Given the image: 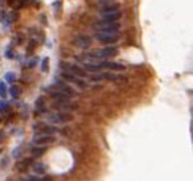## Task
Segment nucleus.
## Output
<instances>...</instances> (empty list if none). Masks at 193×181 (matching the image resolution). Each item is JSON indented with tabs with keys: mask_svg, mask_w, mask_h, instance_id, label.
Returning a JSON list of instances; mask_svg holds the SVG:
<instances>
[{
	"mask_svg": "<svg viewBox=\"0 0 193 181\" xmlns=\"http://www.w3.org/2000/svg\"><path fill=\"white\" fill-rule=\"evenodd\" d=\"M93 28L98 33H108V34H115L119 30V24L118 23H105L98 20L93 24Z\"/></svg>",
	"mask_w": 193,
	"mask_h": 181,
	"instance_id": "nucleus-1",
	"label": "nucleus"
},
{
	"mask_svg": "<svg viewBox=\"0 0 193 181\" xmlns=\"http://www.w3.org/2000/svg\"><path fill=\"white\" fill-rule=\"evenodd\" d=\"M94 39H95L98 43L103 44V45H113L118 41L117 36L115 34H108V33H95V36H94Z\"/></svg>",
	"mask_w": 193,
	"mask_h": 181,
	"instance_id": "nucleus-2",
	"label": "nucleus"
},
{
	"mask_svg": "<svg viewBox=\"0 0 193 181\" xmlns=\"http://www.w3.org/2000/svg\"><path fill=\"white\" fill-rule=\"evenodd\" d=\"M52 106H53V109L65 111V113H70L72 110H76L77 107H78L77 104L70 102V100H57V102H54Z\"/></svg>",
	"mask_w": 193,
	"mask_h": 181,
	"instance_id": "nucleus-3",
	"label": "nucleus"
},
{
	"mask_svg": "<svg viewBox=\"0 0 193 181\" xmlns=\"http://www.w3.org/2000/svg\"><path fill=\"white\" fill-rule=\"evenodd\" d=\"M74 45H77L81 49H87L91 45V39L89 36H85V34H78L74 40Z\"/></svg>",
	"mask_w": 193,
	"mask_h": 181,
	"instance_id": "nucleus-4",
	"label": "nucleus"
},
{
	"mask_svg": "<svg viewBox=\"0 0 193 181\" xmlns=\"http://www.w3.org/2000/svg\"><path fill=\"white\" fill-rule=\"evenodd\" d=\"M101 68H106V69H110V70H114V71H123L126 70V66L119 64V62H114V61H102L99 64Z\"/></svg>",
	"mask_w": 193,
	"mask_h": 181,
	"instance_id": "nucleus-5",
	"label": "nucleus"
},
{
	"mask_svg": "<svg viewBox=\"0 0 193 181\" xmlns=\"http://www.w3.org/2000/svg\"><path fill=\"white\" fill-rule=\"evenodd\" d=\"M119 19H121L119 11L107 12V13H102V15H101V21H105V23H117Z\"/></svg>",
	"mask_w": 193,
	"mask_h": 181,
	"instance_id": "nucleus-6",
	"label": "nucleus"
},
{
	"mask_svg": "<svg viewBox=\"0 0 193 181\" xmlns=\"http://www.w3.org/2000/svg\"><path fill=\"white\" fill-rule=\"evenodd\" d=\"M33 143L36 145H48L54 143V138L52 135H40V136L33 139Z\"/></svg>",
	"mask_w": 193,
	"mask_h": 181,
	"instance_id": "nucleus-7",
	"label": "nucleus"
},
{
	"mask_svg": "<svg viewBox=\"0 0 193 181\" xmlns=\"http://www.w3.org/2000/svg\"><path fill=\"white\" fill-rule=\"evenodd\" d=\"M69 73H72L73 75L76 77H79V78H85L86 77V71L85 69H82L81 66H77V65H69Z\"/></svg>",
	"mask_w": 193,
	"mask_h": 181,
	"instance_id": "nucleus-8",
	"label": "nucleus"
},
{
	"mask_svg": "<svg viewBox=\"0 0 193 181\" xmlns=\"http://www.w3.org/2000/svg\"><path fill=\"white\" fill-rule=\"evenodd\" d=\"M119 8V5L117 3H107V4H101L99 12L101 13H107V12H117Z\"/></svg>",
	"mask_w": 193,
	"mask_h": 181,
	"instance_id": "nucleus-9",
	"label": "nucleus"
},
{
	"mask_svg": "<svg viewBox=\"0 0 193 181\" xmlns=\"http://www.w3.org/2000/svg\"><path fill=\"white\" fill-rule=\"evenodd\" d=\"M32 164H33V159H24V160H21V161H19L16 164V168H17V170L19 172H25V170L29 168V167H32Z\"/></svg>",
	"mask_w": 193,
	"mask_h": 181,
	"instance_id": "nucleus-10",
	"label": "nucleus"
},
{
	"mask_svg": "<svg viewBox=\"0 0 193 181\" xmlns=\"http://www.w3.org/2000/svg\"><path fill=\"white\" fill-rule=\"evenodd\" d=\"M57 116L60 119V123H68V122H72L74 119V116L72 115L70 113H65V111H60L57 113Z\"/></svg>",
	"mask_w": 193,
	"mask_h": 181,
	"instance_id": "nucleus-11",
	"label": "nucleus"
},
{
	"mask_svg": "<svg viewBox=\"0 0 193 181\" xmlns=\"http://www.w3.org/2000/svg\"><path fill=\"white\" fill-rule=\"evenodd\" d=\"M32 169L36 175H45V172H47V165L43 164V163H33Z\"/></svg>",
	"mask_w": 193,
	"mask_h": 181,
	"instance_id": "nucleus-12",
	"label": "nucleus"
},
{
	"mask_svg": "<svg viewBox=\"0 0 193 181\" xmlns=\"http://www.w3.org/2000/svg\"><path fill=\"white\" fill-rule=\"evenodd\" d=\"M34 106L38 110V113H47V107H45V99L43 97H38L34 102Z\"/></svg>",
	"mask_w": 193,
	"mask_h": 181,
	"instance_id": "nucleus-13",
	"label": "nucleus"
},
{
	"mask_svg": "<svg viewBox=\"0 0 193 181\" xmlns=\"http://www.w3.org/2000/svg\"><path fill=\"white\" fill-rule=\"evenodd\" d=\"M85 71H91V73H98L102 71V68H101L99 65H95V64H86L85 65Z\"/></svg>",
	"mask_w": 193,
	"mask_h": 181,
	"instance_id": "nucleus-14",
	"label": "nucleus"
},
{
	"mask_svg": "<svg viewBox=\"0 0 193 181\" xmlns=\"http://www.w3.org/2000/svg\"><path fill=\"white\" fill-rule=\"evenodd\" d=\"M45 154V148L44 147H34L31 149V155H32V157H40L41 155Z\"/></svg>",
	"mask_w": 193,
	"mask_h": 181,
	"instance_id": "nucleus-15",
	"label": "nucleus"
},
{
	"mask_svg": "<svg viewBox=\"0 0 193 181\" xmlns=\"http://www.w3.org/2000/svg\"><path fill=\"white\" fill-rule=\"evenodd\" d=\"M41 132L45 135H53V134H57L58 132V128L54 126H45L43 130H41Z\"/></svg>",
	"mask_w": 193,
	"mask_h": 181,
	"instance_id": "nucleus-16",
	"label": "nucleus"
},
{
	"mask_svg": "<svg viewBox=\"0 0 193 181\" xmlns=\"http://www.w3.org/2000/svg\"><path fill=\"white\" fill-rule=\"evenodd\" d=\"M9 93H11V97L12 98H19L20 97V94H21V89L17 85H12V87L9 89Z\"/></svg>",
	"mask_w": 193,
	"mask_h": 181,
	"instance_id": "nucleus-17",
	"label": "nucleus"
},
{
	"mask_svg": "<svg viewBox=\"0 0 193 181\" xmlns=\"http://www.w3.org/2000/svg\"><path fill=\"white\" fill-rule=\"evenodd\" d=\"M73 82H74L79 89H86L87 86H89V85H87V82H85L82 78H77V77H76V78H74V81H73Z\"/></svg>",
	"mask_w": 193,
	"mask_h": 181,
	"instance_id": "nucleus-18",
	"label": "nucleus"
},
{
	"mask_svg": "<svg viewBox=\"0 0 193 181\" xmlns=\"http://www.w3.org/2000/svg\"><path fill=\"white\" fill-rule=\"evenodd\" d=\"M53 7H54L56 15H57V16L61 15V7H62V2H61V0H56V2L53 3Z\"/></svg>",
	"mask_w": 193,
	"mask_h": 181,
	"instance_id": "nucleus-19",
	"label": "nucleus"
},
{
	"mask_svg": "<svg viewBox=\"0 0 193 181\" xmlns=\"http://www.w3.org/2000/svg\"><path fill=\"white\" fill-rule=\"evenodd\" d=\"M0 97L2 98H5L7 97V86H5V82H0Z\"/></svg>",
	"mask_w": 193,
	"mask_h": 181,
	"instance_id": "nucleus-20",
	"label": "nucleus"
},
{
	"mask_svg": "<svg viewBox=\"0 0 193 181\" xmlns=\"http://www.w3.org/2000/svg\"><path fill=\"white\" fill-rule=\"evenodd\" d=\"M9 110V104L5 100H0V113H7Z\"/></svg>",
	"mask_w": 193,
	"mask_h": 181,
	"instance_id": "nucleus-21",
	"label": "nucleus"
},
{
	"mask_svg": "<svg viewBox=\"0 0 193 181\" xmlns=\"http://www.w3.org/2000/svg\"><path fill=\"white\" fill-rule=\"evenodd\" d=\"M12 156L15 159H19V157H21L23 156V149H21V147H17V148H15L12 151Z\"/></svg>",
	"mask_w": 193,
	"mask_h": 181,
	"instance_id": "nucleus-22",
	"label": "nucleus"
},
{
	"mask_svg": "<svg viewBox=\"0 0 193 181\" xmlns=\"http://www.w3.org/2000/svg\"><path fill=\"white\" fill-rule=\"evenodd\" d=\"M62 78H64V79H65V81L73 82V81H74V78H76V75H73V74H72V73L66 71V73H62Z\"/></svg>",
	"mask_w": 193,
	"mask_h": 181,
	"instance_id": "nucleus-23",
	"label": "nucleus"
},
{
	"mask_svg": "<svg viewBox=\"0 0 193 181\" xmlns=\"http://www.w3.org/2000/svg\"><path fill=\"white\" fill-rule=\"evenodd\" d=\"M15 79H16V75L13 74V73H7V74H5V81L7 82L13 83V82H15Z\"/></svg>",
	"mask_w": 193,
	"mask_h": 181,
	"instance_id": "nucleus-24",
	"label": "nucleus"
},
{
	"mask_svg": "<svg viewBox=\"0 0 193 181\" xmlns=\"http://www.w3.org/2000/svg\"><path fill=\"white\" fill-rule=\"evenodd\" d=\"M48 120L50 122V123H60V119L57 116V114H52V115H48Z\"/></svg>",
	"mask_w": 193,
	"mask_h": 181,
	"instance_id": "nucleus-25",
	"label": "nucleus"
},
{
	"mask_svg": "<svg viewBox=\"0 0 193 181\" xmlns=\"http://www.w3.org/2000/svg\"><path fill=\"white\" fill-rule=\"evenodd\" d=\"M90 79L93 82H101V81H103V78H102V74L101 73H98V74H94V75H91Z\"/></svg>",
	"mask_w": 193,
	"mask_h": 181,
	"instance_id": "nucleus-26",
	"label": "nucleus"
},
{
	"mask_svg": "<svg viewBox=\"0 0 193 181\" xmlns=\"http://www.w3.org/2000/svg\"><path fill=\"white\" fill-rule=\"evenodd\" d=\"M48 64H49V58H48V57H45L44 60H43V71L48 70Z\"/></svg>",
	"mask_w": 193,
	"mask_h": 181,
	"instance_id": "nucleus-27",
	"label": "nucleus"
},
{
	"mask_svg": "<svg viewBox=\"0 0 193 181\" xmlns=\"http://www.w3.org/2000/svg\"><path fill=\"white\" fill-rule=\"evenodd\" d=\"M40 179H41V177L32 175V176H28L27 179H25V181H40Z\"/></svg>",
	"mask_w": 193,
	"mask_h": 181,
	"instance_id": "nucleus-28",
	"label": "nucleus"
},
{
	"mask_svg": "<svg viewBox=\"0 0 193 181\" xmlns=\"http://www.w3.org/2000/svg\"><path fill=\"white\" fill-rule=\"evenodd\" d=\"M37 60H38L37 57L32 58V60H31V62H29V64H28V66H29V68H33V66H36V65H37Z\"/></svg>",
	"mask_w": 193,
	"mask_h": 181,
	"instance_id": "nucleus-29",
	"label": "nucleus"
},
{
	"mask_svg": "<svg viewBox=\"0 0 193 181\" xmlns=\"http://www.w3.org/2000/svg\"><path fill=\"white\" fill-rule=\"evenodd\" d=\"M8 163H9V159L8 157H5L4 160H2V168H7V165H8Z\"/></svg>",
	"mask_w": 193,
	"mask_h": 181,
	"instance_id": "nucleus-30",
	"label": "nucleus"
},
{
	"mask_svg": "<svg viewBox=\"0 0 193 181\" xmlns=\"http://www.w3.org/2000/svg\"><path fill=\"white\" fill-rule=\"evenodd\" d=\"M53 179H52V176H49V175H45L43 179H40V181H52Z\"/></svg>",
	"mask_w": 193,
	"mask_h": 181,
	"instance_id": "nucleus-31",
	"label": "nucleus"
},
{
	"mask_svg": "<svg viewBox=\"0 0 193 181\" xmlns=\"http://www.w3.org/2000/svg\"><path fill=\"white\" fill-rule=\"evenodd\" d=\"M4 16H5V13L3 12V11H0V21H3V20H4Z\"/></svg>",
	"mask_w": 193,
	"mask_h": 181,
	"instance_id": "nucleus-32",
	"label": "nucleus"
},
{
	"mask_svg": "<svg viewBox=\"0 0 193 181\" xmlns=\"http://www.w3.org/2000/svg\"><path fill=\"white\" fill-rule=\"evenodd\" d=\"M16 0H8V3H9V5H13V3H15Z\"/></svg>",
	"mask_w": 193,
	"mask_h": 181,
	"instance_id": "nucleus-33",
	"label": "nucleus"
},
{
	"mask_svg": "<svg viewBox=\"0 0 193 181\" xmlns=\"http://www.w3.org/2000/svg\"><path fill=\"white\" fill-rule=\"evenodd\" d=\"M3 135H4V134H3V132L0 131V139H2V136H3Z\"/></svg>",
	"mask_w": 193,
	"mask_h": 181,
	"instance_id": "nucleus-34",
	"label": "nucleus"
},
{
	"mask_svg": "<svg viewBox=\"0 0 193 181\" xmlns=\"http://www.w3.org/2000/svg\"><path fill=\"white\" fill-rule=\"evenodd\" d=\"M0 152H2V151H0Z\"/></svg>",
	"mask_w": 193,
	"mask_h": 181,
	"instance_id": "nucleus-35",
	"label": "nucleus"
}]
</instances>
